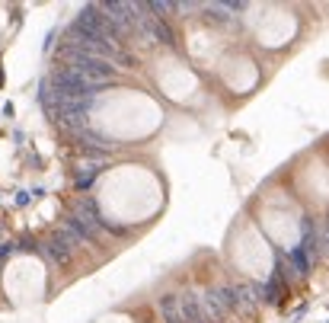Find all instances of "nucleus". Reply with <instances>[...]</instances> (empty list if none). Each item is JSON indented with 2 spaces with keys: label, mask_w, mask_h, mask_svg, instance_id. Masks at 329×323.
<instances>
[{
  "label": "nucleus",
  "mask_w": 329,
  "mask_h": 323,
  "mask_svg": "<svg viewBox=\"0 0 329 323\" xmlns=\"http://www.w3.org/2000/svg\"><path fill=\"white\" fill-rule=\"evenodd\" d=\"M160 310H163L166 323H182V317H179V301H176V294H163V297H160Z\"/></svg>",
  "instance_id": "nucleus-2"
},
{
  "label": "nucleus",
  "mask_w": 329,
  "mask_h": 323,
  "mask_svg": "<svg viewBox=\"0 0 329 323\" xmlns=\"http://www.w3.org/2000/svg\"><path fill=\"white\" fill-rule=\"evenodd\" d=\"M7 253L13 256V253H16V243H4V246H0V256H7Z\"/></svg>",
  "instance_id": "nucleus-4"
},
{
  "label": "nucleus",
  "mask_w": 329,
  "mask_h": 323,
  "mask_svg": "<svg viewBox=\"0 0 329 323\" xmlns=\"http://www.w3.org/2000/svg\"><path fill=\"white\" fill-rule=\"evenodd\" d=\"M58 58H64V61H67V70H74V74H77L83 83H90V87H99V83H106V80L115 77V64L103 61V58H93V55H83V52H77V48H64V45H61Z\"/></svg>",
  "instance_id": "nucleus-1"
},
{
  "label": "nucleus",
  "mask_w": 329,
  "mask_h": 323,
  "mask_svg": "<svg viewBox=\"0 0 329 323\" xmlns=\"http://www.w3.org/2000/svg\"><path fill=\"white\" fill-rule=\"evenodd\" d=\"M291 262H294V269H297L300 275H307V272H310V266H313V262L307 259V253H303L300 246H294V250H291Z\"/></svg>",
  "instance_id": "nucleus-3"
}]
</instances>
